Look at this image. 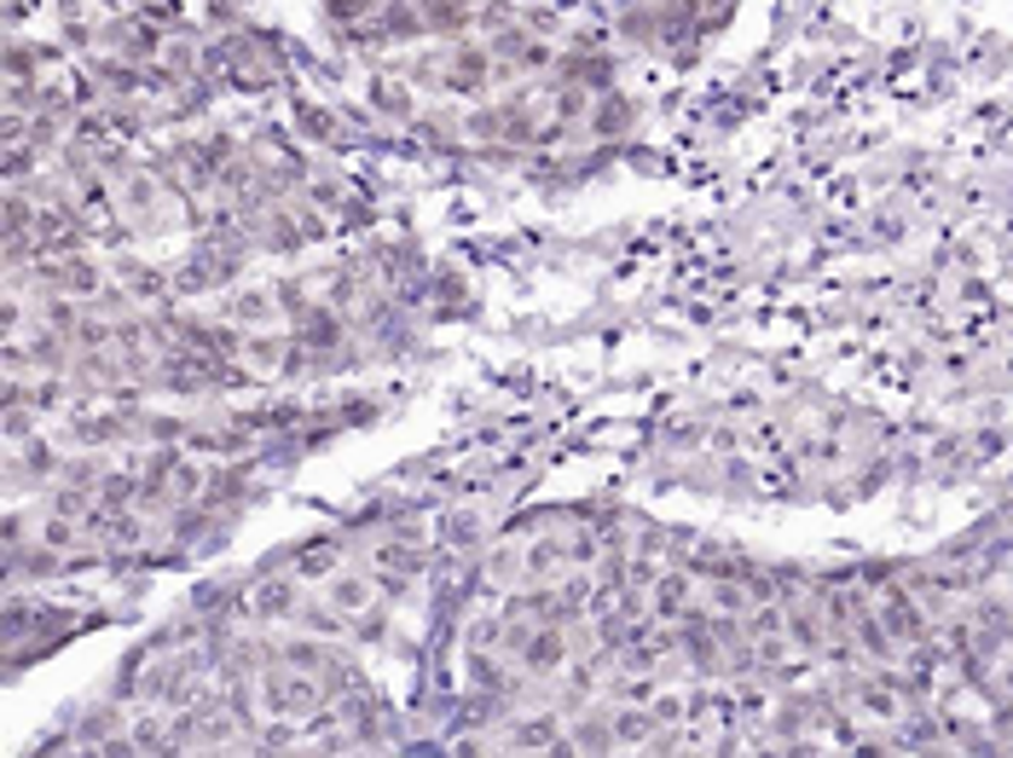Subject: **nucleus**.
Returning a JSON list of instances; mask_svg holds the SVG:
<instances>
[{
    "label": "nucleus",
    "instance_id": "1",
    "mask_svg": "<svg viewBox=\"0 0 1013 758\" xmlns=\"http://www.w3.org/2000/svg\"><path fill=\"white\" fill-rule=\"evenodd\" d=\"M377 597H382V585L365 579V573H330V585H325V602L337 620H365L377 608Z\"/></svg>",
    "mask_w": 1013,
    "mask_h": 758
}]
</instances>
